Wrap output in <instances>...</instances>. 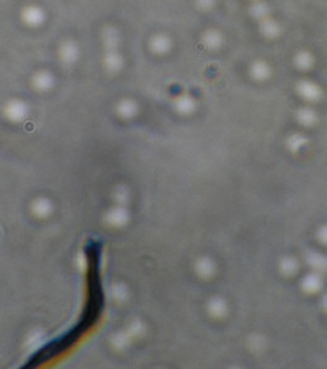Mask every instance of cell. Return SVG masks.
Returning <instances> with one entry per match:
<instances>
[{"label":"cell","mask_w":327,"mask_h":369,"mask_svg":"<svg viewBox=\"0 0 327 369\" xmlns=\"http://www.w3.org/2000/svg\"><path fill=\"white\" fill-rule=\"evenodd\" d=\"M322 286V278L319 273H310L307 274L304 280H303V288L307 292H316L321 288Z\"/></svg>","instance_id":"6da1fadb"},{"label":"cell","mask_w":327,"mask_h":369,"mask_svg":"<svg viewBox=\"0 0 327 369\" xmlns=\"http://www.w3.org/2000/svg\"><path fill=\"white\" fill-rule=\"evenodd\" d=\"M307 262L312 268L317 271H326L327 269V257L325 255L319 254V252H310L307 255Z\"/></svg>","instance_id":"7a4b0ae2"},{"label":"cell","mask_w":327,"mask_h":369,"mask_svg":"<svg viewBox=\"0 0 327 369\" xmlns=\"http://www.w3.org/2000/svg\"><path fill=\"white\" fill-rule=\"evenodd\" d=\"M209 311L214 316H222L225 313V303L220 298H215L209 303Z\"/></svg>","instance_id":"3957f363"},{"label":"cell","mask_w":327,"mask_h":369,"mask_svg":"<svg viewBox=\"0 0 327 369\" xmlns=\"http://www.w3.org/2000/svg\"><path fill=\"white\" fill-rule=\"evenodd\" d=\"M214 271V265L210 261L209 259H202L198 264V272H200L202 276L208 277L213 273Z\"/></svg>","instance_id":"277c9868"},{"label":"cell","mask_w":327,"mask_h":369,"mask_svg":"<svg viewBox=\"0 0 327 369\" xmlns=\"http://www.w3.org/2000/svg\"><path fill=\"white\" fill-rule=\"evenodd\" d=\"M281 268L286 274H293L294 272L298 269V264L297 261L294 259H291V257H286V259H284L283 261H282Z\"/></svg>","instance_id":"5b68a950"},{"label":"cell","mask_w":327,"mask_h":369,"mask_svg":"<svg viewBox=\"0 0 327 369\" xmlns=\"http://www.w3.org/2000/svg\"><path fill=\"white\" fill-rule=\"evenodd\" d=\"M319 238L322 243L327 244V226H324V228L320 229L319 231Z\"/></svg>","instance_id":"8992f818"},{"label":"cell","mask_w":327,"mask_h":369,"mask_svg":"<svg viewBox=\"0 0 327 369\" xmlns=\"http://www.w3.org/2000/svg\"><path fill=\"white\" fill-rule=\"evenodd\" d=\"M324 305H325V308L327 309V294L324 297Z\"/></svg>","instance_id":"52a82bcc"}]
</instances>
